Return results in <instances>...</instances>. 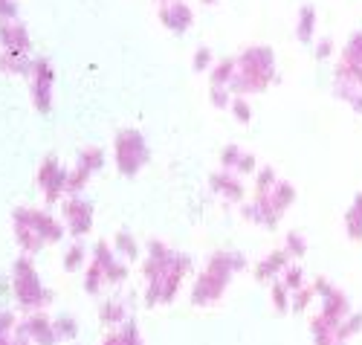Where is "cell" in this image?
I'll return each mask as SVG.
<instances>
[{
    "label": "cell",
    "mask_w": 362,
    "mask_h": 345,
    "mask_svg": "<svg viewBox=\"0 0 362 345\" xmlns=\"http://www.w3.org/2000/svg\"><path fill=\"white\" fill-rule=\"evenodd\" d=\"M192 256L189 253H177L165 241L151 238L145 244V256H142V276H145V305L148 307H160L171 305L177 293L183 290V281L192 273Z\"/></svg>",
    "instance_id": "1"
},
{
    "label": "cell",
    "mask_w": 362,
    "mask_h": 345,
    "mask_svg": "<svg viewBox=\"0 0 362 345\" xmlns=\"http://www.w3.org/2000/svg\"><path fill=\"white\" fill-rule=\"evenodd\" d=\"M247 270V259L235 253V249H218L206 259V267L197 273V278L192 281L189 290V302L194 307H212L223 299V293L229 290V281L235 273Z\"/></svg>",
    "instance_id": "2"
},
{
    "label": "cell",
    "mask_w": 362,
    "mask_h": 345,
    "mask_svg": "<svg viewBox=\"0 0 362 345\" xmlns=\"http://www.w3.org/2000/svg\"><path fill=\"white\" fill-rule=\"evenodd\" d=\"M235 61H238V73L232 81L235 96H255V93H264V90H269V84L279 81L276 52L264 44L240 50V55Z\"/></svg>",
    "instance_id": "3"
},
{
    "label": "cell",
    "mask_w": 362,
    "mask_h": 345,
    "mask_svg": "<svg viewBox=\"0 0 362 345\" xmlns=\"http://www.w3.org/2000/svg\"><path fill=\"white\" fill-rule=\"evenodd\" d=\"M9 281H12V302L18 310L23 313H35V310H47L52 305V290L41 281V273L33 261V256H18L12 270H9Z\"/></svg>",
    "instance_id": "4"
},
{
    "label": "cell",
    "mask_w": 362,
    "mask_h": 345,
    "mask_svg": "<svg viewBox=\"0 0 362 345\" xmlns=\"http://www.w3.org/2000/svg\"><path fill=\"white\" fill-rule=\"evenodd\" d=\"M296 203V186L287 183V180H279L273 189L264 192V195H252L250 203L240 206V215L244 221L255 224V227H264V230H276L281 224L284 212Z\"/></svg>",
    "instance_id": "5"
},
{
    "label": "cell",
    "mask_w": 362,
    "mask_h": 345,
    "mask_svg": "<svg viewBox=\"0 0 362 345\" xmlns=\"http://www.w3.org/2000/svg\"><path fill=\"white\" fill-rule=\"evenodd\" d=\"M362 90V29L351 33L339 52V64L334 73V93L337 99L351 102L356 93Z\"/></svg>",
    "instance_id": "6"
},
{
    "label": "cell",
    "mask_w": 362,
    "mask_h": 345,
    "mask_svg": "<svg viewBox=\"0 0 362 345\" xmlns=\"http://www.w3.org/2000/svg\"><path fill=\"white\" fill-rule=\"evenodd\" d=\"M113 163H116L119 174H125V177H136L151 163V148H148V140L142 137V131L122 128L113 137Z\"/></svg>",
    "instance_id": "7"
},
{
    "label": "cell",
    "mask_w": 362,
    "mask_h": 345,
    "mask_svg": "<svg viewBox=\"0 0 362 345\" xmlns=\"http://www.w3.org/2000/svg\"><path fill=\"white\" fill-rule=\"evenodd\" d=\"M29 99L38 113H49L55 102V67L44 55H33V67H29Z\"/></svg>",
    "instance_id": "8"
},
{
    "label": "cell",
    "mask_w": 362,
    "mask_h": 345,
    "mask_svg": "<svg viewBox=\"0 0 362 345\" xmlns=\"http://www.w3.org/2000/svg\"><path fill=\"white\" fill-rule=\"evenodd\" d=\"M67 180H70V169H64L55 154H47L44 160L38 163L35 183H38L47 206H55V203H62L67 198Z\"/></svg>",
    "instance_id": "9"
},
{
    "label": "cell",
    "mask_w": 362,
    "mask_h": 345,
    "mask_svg": "<svg viewBox=\"0 0 362 345\" xmlns=\"http://www.w3.org/2000/svg\"><path fill=\"white\" fill-rule=\"evenodd\" d=\"M93 221H96L93 203L84 195H67L62 200V224L73 241H81L84 235L93 232Z\"/></svg>",
    "instance_id": "10"
},
{
    "label": "cell",
    "mask_w": 362,
    "mask_h": 345,
    "mask_svg": "<svg viewBox=\"0 0 362 345\" xmlns=\"http://www.w3.org/2000/svg\"><path fill=\"white\" fill-rule=\"evenodd\" d=\"M15 215H21L23 221L33 227L41 238H44V244L49 247V244H62L64 238H67V230H64V224H62V217L58 215H52L49 209H38V206H18L15 209Z\"/></svg>",
    "instance_id": "11"
},
{
    "label": "cell",
    "mask_w": 362,
    "mask_h": 345,
    "mask_svg": "<svg viewBox=\"0 0 362 345\" xmlns=\"http://www.w3.org/2000/svg\"><path fill=\"white\" fill-rule=\"evenodd\" d=\"M90 261L99 264V270L107 278V288H122L125 281H128V276H131L128 261L119 259L113 244H107V241H96L93 244V249H90Z\"/></svg>",
    "instance_id": "12"
},
{
    "label": "cell",
    "mask_w": 362,
    "mask_h": 345,
    "mask_svg": "<svg viewBox=\"0 0 362 345\" xmlns=\"http://www.w3.org/2000/svg\"><path fill=\"white\" fill-rule=\"evenodd\" d=\"M18 336L35 342V345H58V334H55V325L52 319L47 317L44 310H35V313H26L23 319H18V328H15Z\"/></svg>",
    "instance_id": "13"
},
{
    "label": "cell",
    "mask_w": 362,
    "mask_h": 345,
    "mask_svg": "<svg viewBox=\"0 0 362 345\" xmlns=\"http://www.w3.org/2000/svg\"><path fill=\"white\" fill-rule=\"evenodd\" d=\"M0 50L15 55H33V35L21 18L0 21Z\"/></svg>",
    "instance_id": "14"
},
{
    "label": "cell",
    "mask_w": 362,
    "mask_h": 345,
    "mask_svg": "<svg viewBox=\"0 0 362 345\" xmlns=\"http://www.w3.org/2000/svg\"><path fill=\"white\" fill-rule=\"evenodd\" d=\"M160 21L168 33L174 35H186L194 26V12L186 0H168V4H160Z\"/></svg>",
    "instance_id": "15"
},
{
    "label": "cell",
    "mask_w": 362,
    "mask_h": 345,
    "mask_svg": "<svg viewBox=\"0 0 362 345\" xmlns=\"http://www.w3.org/2000/svg\"><path fill=\"white\" fill-rule=\"evenodd\" d=\"M209 189H212L218 198H223L226 203H244V198H247L244 177H238L226 169H218L212 177H209Z\"/></svg>",
    "instance_id": "16"
},
{
    "label": "cell",
    "mask_w": 362,
    "mask_h": 345,
    "mask_svg": "<svg viewBox=\"0 0 362 345\" xmlns=\"http://www.w3.org/2000/svg\"><path fill=\"white\" fill-rule=\"evenodd\" d=\"M221 169L238 174V177H250L258 171V160L252 151H244L240 145H226L221 151Z\"/></svg>",
    "instance_id": "17"
},
{
    "label": "cell",
    "mask_w": 362,
    "mask_h": 345,
    "mask_svg": "<svg viewBox=\"0 0 362 345\" xmlns=\"http://www.w3.org/2000/svg\"><path fill=\"white\" fill-rule=\"evenodd\" d=\"M287 264H293V259L284 253V247H281V249H273V253H267V256L252 267V273H255V278L261 281V285H269V281L281 278V273L287 270Z\"/></svg>",
    "instance_id": "18"
},
{
    "label": "cell",
    "mask_w": 362,
    "mask_h": 345,
    "mask_svg": "<svg viewBox=\"0 0 362 345\" xmlns=\"http://www.w3.org/2000/svg\"><path fill=\"white\" fill-rule=\"evenodd\" d=\"M12 235H15V244H18V249H21L23 256H38L41 249L47 247L44 238L33 227H29L21 215H15V212H12Z\"/></svg>",
    "instance_id": "19"
},
{
    "label": "cell",
    "mask_w": 362,
    "mask_h": 345,
    "mask_svg": "<svg viewBox=\"0 0 362 345\" xmlns=\"http://www.w3.org/2000/svg\"><path fill=\"white\" fill-rule=\"evenodd\" d=\"M310 334H313V345H345L339 339V322L322 317V313H316L310 319Z\"/></svg>",
    "instance_id": "20"
},
{
    "label": "cell",
    "mask_w": 362,
    "mask_h": 345,
    "mask_svg": "<svg viewBox=\"0 0 362 345\" xmlns=\"http://www.w3.org/2000/svg\"><path fill=\"white\" fill-rule=\"evenodd\" d=\"M105 163H107L105 151H102L99 145H87V148H81V151H78L76 166H73V169H78L81 174H87L90 180H93V174H99V171L105 169Z\"/></svg>",
    "instance_id": "21"
},
{
    "label": "cell",
    "mask_w": 362,
    "mask_h": 345,
    "mask_svg": "<svg viewBox=\"0 0 362 345\" xmlns=\"http://www.w3.org/2000/svg\"><path fill=\"white\" fill-rule=\"evenodd\" d=\"M316 23H319L316 6L305 4V6L298 9V18H296V38L301 44H313L316 41Z\"/></svg>",
    "instance_id": "22"
},
{
    "label": "cell",
    "mask_w": 362,
    "mask_h": 345,
    "mask_svg": "<svg viewBox=\"0 0 362 345\" xmlns=\"http://www.w3.org/2000/svg\"><path fill=\"white\" fill-rule=\"evenodd\" d=\"M113 249H116V256L122 259V261H139L142 259V247H139V241L128 232V230H119L116 235H113Z\"/></svg>",
    "instance_id": "23"
},
{
    "label": "cell",
    "mask_w": 362,
    "mask_h": 345,
    "mask_svg": "<svg viewBox=\"0 0 362 345\" xmlns=\"http://www.w3.org/2000/svg\"><path fill=\"white\" fill-rule=\"evenodd\" d=\"M235 73H238V61H235V58H221V61H215L212 70H209V87H229V90H232Z\"/></svg>",
    "instance_id": "24"
},
{
    "label": "cell",
    "mask_w": 362,
    "mask_h": 345,
    "mask_svg": "<svg viewBox=\"0 0 362 345\" xmlns=\"http://www.w3.org/2000/svg\"><path fill=\"white\" fill-rule=\"evenodd\" d=\"M29 67H33V55H15V52H4L0 50V73L6 76H29Z\"/></svg>",
    "instance_id": "25"
},
{
    "label": "cell",
    "mask_w": 362,
    "mask_h": 345,
    "mask_svg": "<svg viewBox=\"0 0 362 345\" xmlns=\"http://www.w3.org/2000/svg\"><path fill=\"white\" fill-rule=\"evenodd\" d=\"M87 261H90V249L84 247V241H73V244L64 249L62 264H64L67 273H81V270L87 267Z\"/></svg>",
    "instance_id": "26"
},
{
    "label": "cell",
    "mask_w": 362,
    "mask_h": 345,
    "mask_svg": "<svg viewBox=\"0 0 362 345\" xmlns=\"http://www.w3.org/2000/svg\"><path fill=\"white\" fill-rule=\"evenodd\" d=\"M128 319V307L122 302H116V299H107L99 305V322L107 325V328H119Z\"/></svg>",
    "instance_id": "27"
},
{
    "label": "cell",
    "mask_w": 362,
    "mask_h": 345,
    "mask_svg": "<svg viewBox=\"0 0 362 345\" xmlns=\"http://www.w3.org/2000/svg\"><path fill=\"white\" fill-rule=\"evenodd\" d=\"M342 224H345V235H348L351 241H362V192L351 200Z\"/></svg>",
    "instance_id": "28"
},
{
    "label": "cell",
    "mask_w": 362,
    "mask_h": 345,
    "mask_svg": "<svg viewBox=\"0 0 362 345\" xmlns=\"http://www.w3.org/2000/svg\"><path fill=\"white\" fill-rule=\"evenodd\" d=\"M84 273V293L87 296H102V290L107 288V278H105V273L99 270V264H93V261H87V267L81 270Z\"/></svg>",
    "instance_id": "29"
},
{
    "label": "cell",
    "mask_w": 362,
    "mask_h": 345,
    "mask_svg": "<svg viewBox=\"0 0 362 345\" xmlns=\"http://www.w3.org/2000/svg\"><path fill=\"white\" fill-rule=\"evenodd\" d=\"M55 325V334H58V342H70L78 336V319L73 317V313H58V317L52 319Z\"/></svg>",
    "instance_id": "30"
},
{
    "label": "cell",
    "mask_w": 362,
    "mask_h": 345,
    "mask_svg": "<svg viewBox=\"0 0 362 345\" xmlns=\"http://www.w3.org/2000/svg\"><path fill=\"white\" fill-rule=\"evenodd\" d=\"M290 299H293V293H290V288L284 285L281 278L269 281V302H273L276 313H287L290 310Z\"/></svg>",
    "instance_id": "31"
},
{
    "label": "cell",
    "mask_w": 362,
    "mask_h": 345,
    "mask_svg": "<svg viewBox=\"0 0 362 345\" xmlns=\"http://www.w3.org/2000/svg\"><path fill=\"white\" fill-rule=\"evenodd\" d=\"M284 253L296 261V259H305L308 256V238L301 232H287L284 235Z\"/></svg>",
    "instance_id": "32"
},
{
    "label": "cell",
    "mask_w": 362,
    "mask_h": 345,
    "mask_svg": "<svg viewBox=\"0 0 362 345\" xmlns=\"http://www.w3.org/2000/svg\"><path fill=\"white\" fill-rule=\"evenodd\" d=\"M276 183H279V174H276V169H273V166H264V169H258V171H255V186H252V195H264V192H269Z\"/></svg>",
    "instance_id": "33"
},
{
    "label": "cell",
    "mask_w": 362,
    "mask_h": 345,
    "mask_svg": "<svg viewBox=\"0 0 362 345\" xmlns=\"http://www.w3.org/2000/svg\"><path fill=\"white\" fill-rule=\"evenodd\" d=\"M15 328H18L15 313H12L9 307H0V345H12Z\"/></svg>",
    "instance_id": "34"
},
{
    "label": "cell",
    "mask_w": 362,
    "mask_h": 345,
    "mask_svg": "<svg viewBox=\"0 0 362 345\" xmlns=\"http://www.w3.org/2000/svg\"><path fill=\"white\" fill-rule=\"evenodd\" d=\"M313 302H316V290H313V285H305V288L293 290V299H290V310H296V313H305V310H308Z\"/></svg>",
    "instance_id": "35"
},
{
    "label": "cell",
    "mask_w": 362,
    "mask_h": 345,
    "mask_svg": "<svg viewBox=\"0 0 362 345\" xmlns=\"http://www.w3.org/2000/svg\"><path fill=\"white\" fill-rule=\"evenodd\" d=\"M116 336H119V345H145V339H142V334H139L134 319H125L122 325H119Z\"/></svg>",
    "instance_id": "36"
},
{
    "label": "cell",
    "mask_w": 362,
    "mask_h": 345,
    "mask_svg": "<svg viewBox=\"0 0 362 345\" xmlns=\"http://www.w3.org/2000/svg\"><path fill=\"white\" fill-rule=\"evenodd\" d=\"M229 111H232V116H235L238 125H250L252 122V105L247 102V96H235L232 105H229Z\"/></svg>",
    "instance_id": "37"
},
{
    "label": "cell",
    "mask_w": 362,
    "mask_h": 345,
    "mask_svg": "<svg viewBox=\"0 0 362 345\" xmlns=\"http://www.w3.org/2000/svg\"><path fill=\"white\" fill-rule=\"evenodd\" d=\"M281 281H284V285L290 288V293L308 285V281H305V270H301V267H298L296 261H293V264H287V270L281 273Z\"/></svg>",
    "instance_id": "38"
},
{
    "label": "cell",
    "mask_w": 362,
    "mask_h": 345,
    "mask_svg": "<svg viewBox=\"0 0 362 345\" xmlns=\"http://www.w3.org/2000/svg\"><path fill=\"white\" fill-rule=\"evenodd\" d=\"M362 331V313H348V317L339 322V339L348 342L351 336H356Z\"/></svg>",
    "instance_id": "39"
},
{
    "label": "cell",
    "mask_w": 362,
    "mask_h": 345,
    "mask_svg": "<svg viewBox=\"0 0 362 345\" xmlns=\"http://www.w3.org/2000/svg\"><path fill=\"white\" fill-rule=\"evenodd\" d=\"M212 64H215V55H212V50H209V47H200L194 52V58H192V70L194 73H209V70H212Z\"/></svg>",
    "instance_id": "40"
},
{
    "label": "cell",
    "mask_w": 362,
    "mask_h": 345,
    "mask_svg": "<svg viewBox=\"0 0 362 345\" xmlns=\"http://www.w3.org/2000/svg\"><path fill=\"white\" fill-rule=\"evenodd\" d=\"M209 96H212V105H215L218 111H229L235 93H232L229 87H209Z\"/></svg>",
    "instance_id": "41"
},
{
    "label": "cell",
    "mask_w": 362,
    "mask_h": 345,
    "mask_svg": "<svg viewBox=\"0 0 362 345\" xmlns=\"http://www.w3.org/2000/svg\"><path fill=\"white\" fill-rule=\"evenodd\" d=\"M313 55H316V61H327L330 55H334V38H330V35L319 38V41H316V50H313Z\"/></svg>",
    "instance_id": "42"
},
{
    "label": "cell",
    "mask_w": 362,
    "mask_h": 345,
    "mask_svg": "<svg viewBox=\"0 0 362 345\" xmlns=\"http://www.w3.org/2000/svg\"><path fill=\"white\" fill-rule=\"evenodd\" d=\"M15 18H21L18 0H0V21H15Z\"/></svg>",
    "instance_id": "43"
},
{
    "label": "cell",
    "mask_w": 362,
    "mask_h": 345,
    "mask_svg": "<svg viewBox=\"0 0 362 345\" xmlns=\"http://www.w3.org/2000/svg\"><path fill=\"white\" fill-rule=\"evenodd\" d=\"M6 299H12V281L0 276V305H4Z\"/></svg>",
    "instance_id": "44"
},
{
    "label": "cell",
    "mask_w": 362,
    "mask_h": 345,
    "mask_svg": "<svg viewBox=\"0 0 362 345\" xmlns=\"http://www.w3.org/2000/svg\"><path fill=\"white\" fill-rule=\"evenodd\" d=\"M348 105H351V111H354V113H362V90L356 93V96H354Z\"/></svg>",
    "instance_id": "45"
},
{
    "label": "cell",
    "mask_w": 362,
    "mask_h": 345,
    "mask_svg": "<svg viewBox=\"0 0 362 345\" xmlns=\"http://www.w3.org/2000/svg\"><path fill=\"white\" fill-rule=\"evenodd\" d=\"M102 345H119V336H116V331H110V334L102 339Z\"/></svg>",
    "instance_id": "46"
},
{
    "label": "cell",
    "mask_w": 362,
    "mask_h": 345,
    "mask_svg": "<svg viewBox=\"0 0 362 345\" xmlns=\"http://www.w3.org/2000/svg\"><path fill=\"white\" fill-rule=\"evenodd\" d=\"M15 345H35V342H29V339H23V336L15 334Z\"/></svg>",
    "instance_id": "47"
},
{
    "label": "cell",
    "mask_w": 362,
    "mask_h": 345,
    "mask_svg": "<svg viewBox=\"0 0 362 345\" xmlns=\"http://www.w3.org/2000/svg\"><path fill=\"white\" fill-rule=\"evenodd\" d=\"M203 4H206V6H215V4H221V0H203Z\"/></svg>",
    "instance_id": "48"
},
{
    "label": "cell",
    "mask_w": 362,
    "mask_h": 345,
    "mask_svg": "<svg viewBox=\"0 0 362 345\" xmlns=\"http://www.w3.org/2000/svg\"><path fill=\"white\" fill-rule=\"evenodd\" d=\"M154 4H168V0H154Z\"/></svg>",
    "instance_id": "49"
}]
</instances>
